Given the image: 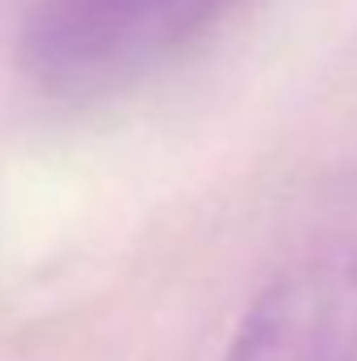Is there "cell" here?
I'll return each instance as SVG.
<instances>
[{"label":"cell","mask_w":357,"mask_h":361,"mask_svg":"<svg viewBox=\"0 0 357 361\" xmlns=\"http://www.w3.org/2000/svg\"><path fill=\"white\" fill-rule=\"evenodd\" d=\"M236 0H42L25 59L47 89H118L198 38Z\"/></svg>","instance_id":"1"},{"label":"cell","mask_w":357,"mask_h":361,"mask_svg":"<svg viewBox=\"0 0 357 361\" xmlns=\"http://www.w3.org/2000/svg\"><path fill=\"white\" fill-rule=\"evenodd\" d=\"M223 361H357V240L286 265L244 311Z\"/></svg>","instance_id":"2"}]
</instances>
